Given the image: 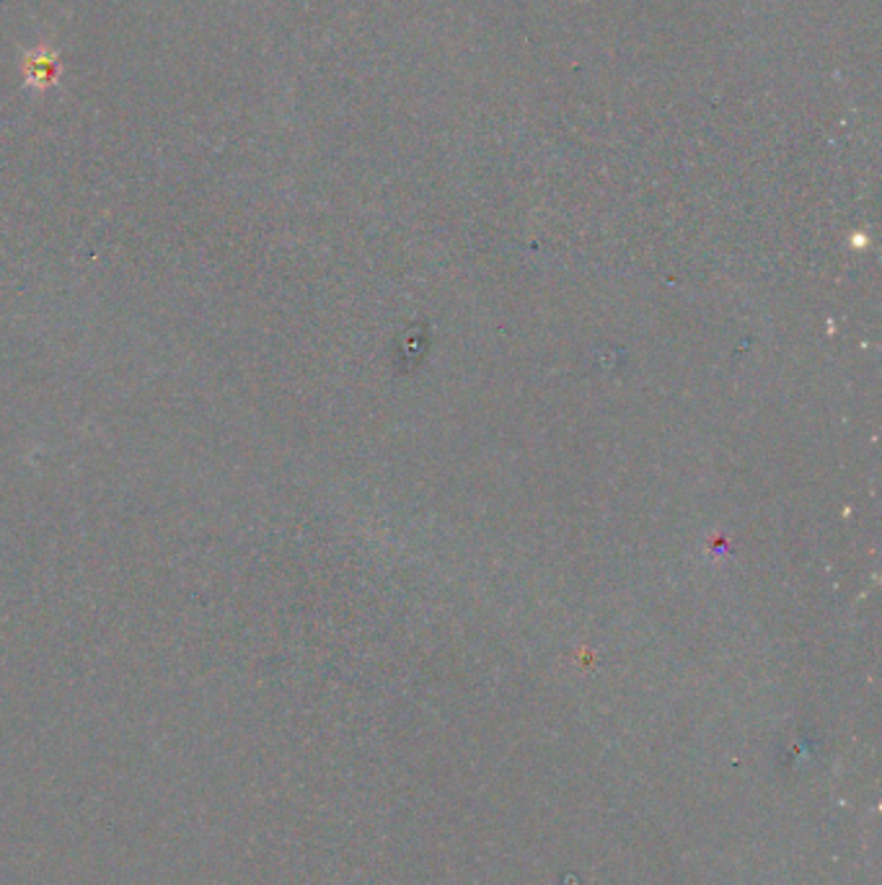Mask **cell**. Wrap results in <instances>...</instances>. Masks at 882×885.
Instances as JSON below:
<instances>
[{
	"label": "cell",
	"instance_id": "1",
	"mask_svg": "<svg viewBox=\"0 0 882 885\" xmlns=\"http://www.w3.org/2000/svg\"><path fill=\"white\" fill-rule=\"evenodd\" d=\"M26 78H29L26 83H32V86H39V88L55 83V78H57V55L55 52L39 47L37 52L26 55Z\"/></svg>",
	"mask_w": 882,
	"mask_h": 885
}]
</instances>
